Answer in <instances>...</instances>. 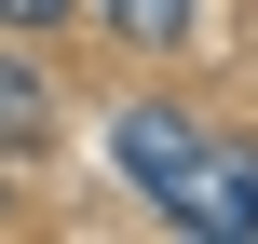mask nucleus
<instances>
[{
    "label": "nucleus",
    "mask_w": 258,
    "mask_h": 244,
    "mask_svg": "<svg viewBox=\"0 0 258 244\" xmlns=\"http://www.w3.org/2000/svg\"><path fill=\"white\" fill-rule=\"evenodd\" d=\"M95 14H109V27H122V41H150V54H163V41H190V27H204V0H95Z\"/></svg>",
    "instance_id": "nucleus-3"
},
{
    "label": "nucleus",
    "mask_w": 258,
    "mask_h": 244,
    "mask_svg": "<svg viewBox=\"0 0 258 244\" xmlns=\"http://www.w3.org/2000/svg\"><path fill=\"white\" fill-rule=\"evenodd\" d=\"M54 14H68V0H0V27H54Z\"/></svg>",
    "instance_id": "nucleus-4"
},
{
    "label": "nucleus",
    "mask_w": 258,
    "mask_h": 244,
    "mask_svg": "<svg viewBox=\"0 0 258 244\" xmlns=\"http://www.w3.org/2000/svg\"><path fill=\"white\" fill-rule=\"evenodd\" d=\"M109 163H122L177 231H218V244L258 231V149H245V136H204V122L163 109V95H136V109L109 122Z\"/></svg>",
    "instance_id": "nucleus-1"
},
{
    "label": "nucleus",
    "mask_w": 258,
    "mask_h": 244,
    "mask_svg": "<svg viewBox=\"0 0 258 244\" xmlns=\"http://www.w3.org/2000/svg\"><path fill=\"white\" fill-rule=\"evenodd\" d=\"M0 149H14V163L54 149V82H41L27 54H0Z\"/></svg>",
    "instance_id": "nucleus-2"
}]
</instances>
